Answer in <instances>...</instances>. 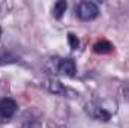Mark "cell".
<instances>
[{"mask_svg":"<svg viewBox=\"0 0 129 128\" xmlns=\"http://www.w3.org/2000/svg\"><path fill=\"white\" fill-rule=\"evenodd\" d=\"M47 86H48V89H50L53 94H60V92H63V88H62V84H60L59 81H56V80H50Z\"/></svg>","mask_w":129,"mask_h":128,"instance_id":"8","label":"cell"},{"mask_svg":"<svg viewBox=\"0 0 129 128\" xmlns=\"http://www.w3.org/2000/svg\"><path fill=\"white\" fill-rule=\"evenodd\" d=\"M0 36H2V29H0Z\"/></svg>","mask_w":129,"mask_h":128,"instance_id":"10","label":"cell"},{"mask_svg":"<svg viewBox=\"0 0 129 128\" xmlns=\"http://www.w3.org/2000/svg\"><path fill=\"white\" fill-rule=\"evenodd\" d=\"M93 50H95V53H98V54H107V53H111L113 51V45H111V42L102 39V41H99V42L95 44Z\"/></svg>","mask_w":129,"mask_h":128,"instance_id":"5","label":"cell"},{"mask_svg":"<svg viewBox=\"0 0 129 128\" xmlns=\"http://www.w3.org/2000/svg\"><path fill=\"white\" fill-rule=\"evenodd\" d=\"M86 110H87V113H89L93 119H96V121H101V122H108V121L111 119L110 112H107L105 109L99 107V105L93 104V102L86 104Z\"/></svg>","mask_w":129,"mask_h":128,"instance_id":"2","label":"cell"},{"mask_svg":"<svg viewBox=\"0 0 129 128\" xmlns=\"http://www.w3.org/2000/svg\"><path fill=\"white\" fill-rule=\"evenodd\" d=\"M68 42H69V45H71V48H78V45H80V41H78V38L74 35V33H69L68 35Z\"/></svg>","mask_w":129,"mask_h":128,"instance_id":"9","label":"cell"},{"mask_svg":"<svg viewBox=\"0 0 129 128\" xmlns=\"http://www.w3.org/2000/svg\"><path fill=\"white\" fill-rule=\"evenodd\" d=\"M66 8H68V3H66L64 0H59V2H56V3H54V8H53V15H54L57 20H60V18L63 17Z\"/></svg>","mask_w":129,"mask_h":128,"instance_id":"6","label":"cell"},{"mask_svg":"<svg viewBox=\"0 0 129 128\" xmlns=\"http://www.w3.org/2000/svg\"><path fill=\"white\" fill-rule=\"evenodd\" d=\"M17 62V56H14L11 51L0 48V65H6V63H14Z\"/></svg>","mask_w":129,"mask_h":128,"instance_id":"7","label":"cell"},{"mask_svg":"<svg viewBox=\"0 0 129 128\" xmlns=\"http://www.w3.org/2000/svg\"><path fill=\"white\" fill-rule=\"evenodd\" d=\"M57 71L63 75H68V77H74L75 72H77V66H75V62L69 57L66 59H60L57 62Z\"/></svg>","mask_w":129,"mask_h":128,"instance_id":"4","label":"cell"},{"mask_svg":"<svg viewBox=\"0 0 129 128\" xmlns=\"http://www.w3.org/2000/svg\"><path fill=\"white\" fill-rule=\"evenodd\" d=\"M17 112V102L11 98H2L0 99V116L5 119H9Z\"/></svg>","mask_w":129,"mask_h":128,"instance_id":"3","label":"cell"},{"mask_svg":"<svg viewBox=\"0 0 129 128\" xmlns=\"http://www.w3.org/2000/svg\"><path fill=\"white\" fill-rule=\"evenodd\" d=\"M77 15L83 21L95 20L98 15H99V8H98L96 3H93V2H87V0L86 2H81L77 6Z\"/></svg>","mask_w":129,"mask_h":128,"instance_id":"1","label":"cell"}]
</instances>
